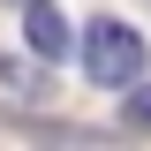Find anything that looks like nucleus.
I'll return each instance as SVG.
<instances>
[{"mask_svg":"<svg viewBox=\"0 0 151 151\" xmlns=\"http://www.w3.org/2000/svg\"><path fill=\"white\" fill-rule=\"evenodd\" d=\"M23 8H30V0H23Z\"/></svg>","mask_w":151,"mask_h":151,"instance_id":"obj_4","label":"nucleus"},{"mask_svg":"<svg viewBox=\"0 0 151 151\" xmlns=\"http://www.w3.org/2000/svg\"><path fill=\"white\" fill-rule=\"evenodd\" d=\"M23 38H30V53H38V60H68V53H76V30H68V15H60L53 0H30Z\"/></svg>","mask_w":151,"mask_h":151,"instance_id":"obj_2","label":"nucleus"},{"mask_svg":"<svg viewBox=\"0 0 151 151\" xmlns=\"http://www.w3.org/2000/svg\"><path fill=\"white\" fill-rule=\"evenodd\" d=\"M83 76H91L98 91H129L136 76H144V30H129V23H83Z\"/></svg>","mask_w":151,"mask_h":151,"instance_id":"obj_1","label":"nucleus"},{"mask_svg":"<svg viewBox=\"0 0 151 151\" xmlns=\"http://www.w3.org/2000/svg\"><path fill=\"white\" fill-rule=\"evenodd\" d=\"M129 121H136V129H151V83H144V91H129Z\"/></svg>","mask_w":151,"mask_h":151,"instance_id":"obj_3","label":"nucleus"}]
</instances>
